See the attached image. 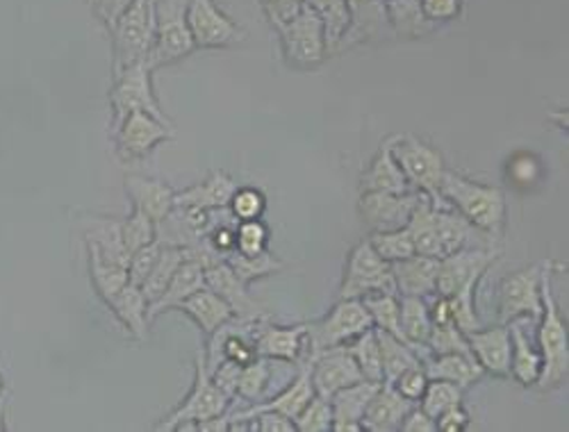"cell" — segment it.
Listing matches in <instances>:
<instances>
[{
  "instance_id": "cell-1",
  "label": "cell",
  "mask_w": 569,
  "mask_h": 432,
  "mask_svg": "<svg viewBox=\"0 0 569 432\" xmlns=\"http://www.w3.org/2000/svg\"><path fill=\"white\" fill-rule=\"evenodd\" d=\"M440 199L490 239H499L503 234L506 194L499 187L469 180L447 169L440 184Z\"/></svg>"
},
{
  "instance_id": "cell-2",
  "label": "cell",
  "mask_w": 569,
  "mask_h": 432,
  "mask_svg": "<svg viewBox=\"0 0 569 432\" xmlns=\"http://www.w3.org/2000/svg\"><path fill=\"white\" fill-rule=\"evenodd\" d=\"M553 275V262L542 264L540 275V297H542V314H540V328H538V344H540V358H542V371L538 378L536 390L551 392L560 385H565L569 378V342H567V323L560 317L558 301L553 297L551 287Z\"/></svg>"
},
{
  "instance_id": "cell-3",
  "label": "cell",
  "mask_w": 569,
  "mask_h": 432,
  "mask_svg": "<svg viewBox=\"0 0 569 432\" xmlns=\"http://www.w3.org/2000/svg\"><path fill=\"white\" fill-rule=\"evenodd\" d=\"M112 32V78L147 62L156 41V0H134L119 17Z\"/></svg>"
},
{
  "instance_id": "cell-4",
  "label": "cell",
  "mask_w": 569,
  "mask_h": 432,
  "mask_svg": "<svg viewBox=\"0 0 569 432\" xmlns=\"http://www.w3.org/2000/svg\"><path fill=\"white\" fill-rule=\"evenodd\" d=\"M392 155L401 167L410 189L419 194L440 201V184L445 178V160L431 143L417 139L415 134H395L390 137Z\"/></svg>"
},
{
  "instance_id": "cell-5",
  "label": "cell",
  "mask_w": 569,
  "mask_h": 432,
  "mask_svg": "<svg viewBox=\"0 0 569 432\" xmlns=\"http://www.w3.org/2000/svg\"><path fill=\"white\" fill-rule=\"evenodd\" d=\"M153 69L147 62H139L123 73H119L110 89V108H112V132L123 123L126 117L132 112H147L156 119H160L167 125H173L164 110L160 108L156 93H153V82H151Z\"/></svg>"
},
{
  "instance_id": "cell-6",
  "label": "cell",
  "mask_w": 569,
  "mask_h": 432,
  "mask_svg": "<svg viewBox=\"0 0 569 432\" xmlns=\"http://www.w3.org/2000/svg\"><path fill=\"white\" fill-rule=\"evenodd\" d=\"M369 328H373V323L365 303L358 299H340L321 321L308 325L310 360L328 349L347 346Z\"/></svg>"
},
{
  "instance_id": "cell-7",
  "label": "cell",
  "mask_w": 569,
  "mask_h": 432,
  "mask_svg": "<svg viewBox=\"0 0 569 432\" xmlns=\"http://www.w3.org/2000/svg\"><path fill=\"white\" fill-rule=\"evenodd\" d=\"M194 39L187 28V0H156V41L147 64H173L194 51Z\"/></svg>"
},
{
  "instance_id": "cell-8",
  "label": "cell",
  "mask_w": 569,
  "mask_h": 432,
  "mask_svg": "<svg viewBox=\"0 0 569 432\" xmlns=\"http://www.w3.org/2000/svg\"><path fill=\"white\" fill-rule=\"evenodd\" d=\"M232 399L226 396L217 385L208 371L206 355L199 351L197 355V375H194V388L184 399V403L171 412L162 423L156 425V430H184L194 428L197 423H203L208 419L226 414Z\"/></svg>"
},
{
  "instance_id": "cell-9",
  "label": "cell",
  "mask_w": 569,
  "mask_h": 432,
  "mask_svg": "<svg viewBox=\"0 0 569 432\" xmlns=\"http://www.w3.org/2000/svg\"><path fill=\"white\" fill-rule=\"evenodd\" d=\"M278 34L282 43V58L292 69H315L328 56L323 26L319 17L303 3L288 23L278 28Z\"/></svg>"
},
{
  "instance_id": "cell-10",
  "label": "cell",
  "mask_w": 569,
  "mask_h": 432,
  "mask_svg": "<svg viewBox=\"0 0 569 432\" xmlns=\"http://www.w3.org/2000/svg\"><path fill=\"white\" fill-rule=\"evenodd\" d=\"M376 292L397 294V284L392 275V264H388L381 255H378L367 239V242L356 244L353 251L349 253L345 280L340 287V299L362 301L365 297Z\"/></svg>"
},
{
  "instance_id": "cell-11",
  "label": "cell",
  "mask_w": 569,
  "mask_h": 432,
  "mask_svg": "<svg viewBox=\"0 0 569 432\" xmlns=\"http://www.w3.org/2000/svg\"><path fill=\"white\" fill-rule=\"evenodd\" d=\"M542 267H529L503 278L499 290V321L508 325L510 321H538L542 314L540 297Z\"/></svg>"
},
{
  "instance_id": "cell-12",
  "label": "cell",
  "mask_w": 569,
  "mask_h": 432,
  "mask_svg": "<svg viewBox=\"0 0 569 432\" xmlns=\"http://www.w3.org/2000/svg\"><path fill=\"white\" fill-rule=\"evenodd\" d=\"M187 28L197 48H226L247 39V32L234 26L214 0H187Z\"/></svg>"
},
{
  "instance_id": "cell-13",
  "label": "cell",
  "mask_w": 569,
  "mask_h": 432,
  "mask_svg": "<svg viewBox=\"0 0 569 432\" xmlns=\"http://www.w3.org/2000/svg\"><path fill=\"white\" fill-rule=\"evenodd\" d=\"M112 134L119 158L123 162H132L147 158L162 141L173 139L176 130L173 125H167L147 112H132Z\"/></svg>"
},
{
  "instance_id": "cell-14",
  "label": "cell",
  "mask_w": 569,
  "mask_h": 432,
  "mask_svg": "<svg viewBox=\"0 0 569 432\" xmlns=\"http://www.w3.org/2000/svg\"><path fill=\"white\" fill-rule=\"evenodd\" d=\"M419 201V191H403V194H392V191H365L360 194V217L373 232L401 230L408 225L415 205Z\"/></svg>"
},
{
  "instance_id": "cell-15",
  "label": "cell",
  "mask_w": 569,
  "mask_h": 432,
  "mask_svg": "<svg viewBox=\"0 0 569 432\" xmlns=\"http://www.w3.org/2000/svg\"><path fill=\"white\" fill-rule=\"evenodd\" d=\"M495 260L497 253L492 249H462L440 258L436 294L447 299L458 294L462 287L471 282H481L483 273L492 267Z\"/></svg>"
},
{
  "instance_id": "cell-16",
  "label": "cell",
  "mask_w": 569,
  "mask_h": 432,
  "mask_svg": "<svg viewBox=\"0 0 569 432\" xmlns=\"http://www.w3.org/2000/svg\"><path fill=\"white\" fill-rule=\"evenodd\" d=\"M253 346L260 358L282 360L292 364L310 362L308 346V325H262L260 321L253 328Z\"/></svg>"
},
{
  "instance_id": "cell-17",
  "label": "cell",
  "mask_w": 569,
  "mask_h": 432,
  "mask_svg": "<svg viewBox=\"0 0 569 432\" xmlns=\"http://www.w3.org/2000/svg\"><path fill=\"white\" fill-rule=\"evenodd\" d=\"M308 364H310V380H312L315 394L323 399H330L340 390L353 385V382L365 380L358 362L353 360L347 346L328 349L317 358H312Z\"/></svg>"
},
{
  "instance_id": "cell-18",
  "label": "cell",
  "mask_w": 569,
  "mask_h": 432,
  "mask_svg": "<svg viewBox=\"0 0 569 432\" xmlns=\"http://www.w3.org/2000/svg\"><path fill=\"white\" fill-rule=\"evenodd\" d=\"M347 6L351 21L342 41L338 43V51L381 39L392 32L388 17V0H347Z\"/></svg>"
},
{
  "instance_id": "cell-19",
  "label": "cell",
  "mask_w": 569,
  "mask_h": 432,
  "mask_svg": "<svg viewBox=\"0 0 569 432\" xmlns=\"http://www.w3.org/2000/svg\"><path fill=\"white\" fill-rule=\"evenodd\" d=\"M206 287L217 292L240 319H258L262 317L260 305L249 297L247 282L237 275L226 260L217 258L206 264Z\"/></svg>"
},
{
  "instance_id": "cell-20",
  "label": "cell",
  "mask_w": 569,
  "mask_h": 432,
  "mask_svg": "<svg viewBox=\"0 0 569 432\" xmlns=\"http://www.w3.org/2000/svg\"><path fill=\"white\" fill-rule=\"evenodd\" d=\"M469 351L481 364L486 373L506 378L510 375V330L508 325H495V328H479L467 334Z\"/></svg>"
},
{
  "instance_id": "cell-21",
  "label": "cell",
  "mask_w": 569,
  "mask_h": 432,
  "mask_svg": "<svg viewBox=\"0 0 569 432\" xmlns=\"http://www.w3.org/2000/svg\"><path fill=\"white\" fill-rule=\"evenodd\" d=\"M206 287V262L199 258V253L194 249H189L187 260L180 264V269L176 271L173 280L169 282V287L164 290V294L149 305V319H158L162 312L169 310H178V305L192 297L194 292L203 290Z\"/></svg>"
},
{
  "instance_id": "cell-22",
  "label": "cell",
  "mask_w": 569,
  "mask_h": 432,
  "mask_svg": "<svg viewBox=\"0 0 569 432\" xmlns=\"http://www.w3.org/2000/svg\"><path fill=\"white\" fill-rule=\"evenodd\" d=\"M438 258L429 255H410L401 262L392 264V275L399 297H419L433 299L436 297V280H438Z\"/></svg>"
},
{
  "instance_id": "cell-23",
  "label": "cell",
  "mask_w": 569,
  "mask_h": 432,
  "mask_svg": "<svg viewBox=\"0 0 569 432\" xmlns=\"http://www.w3.org/2000/svg\"><path fill=\"white\" fill-rule=\"evenodd\" d=\"M381 388L378 382L360 380L353 382V385L340 390L338 394L330 396V405H333V428L336 432H365L362 428V416L373 399L376 390Z\"/></svg>"
},
{
  "instance_id": "cell-24",
  "label": "cell",
  "mask_w": 569,
  "mask_h": 432,
  "mask_svg": "<svg viewBox=\"0 0 569 432\" xmlns=\"http://www.w3.org/2000/svg\"><path fill=\"white\" fill-rule=\"evenodd\" d=\"M237 191V182L223 173L214 171L203 182L176 191V208H197V210H223L230 205V199Z\"/></svg>"
},
{
  "instance_id": "cell-25",
  "label": "cell",
  "mask_w": 569,
  "mask_h": 432,
  "mask_svg": "<svg viewBox=\"0 0 569 432\" xmlns=\"http://www.w3.org/2000/svg\"><path fill=\"white\" fill-rule=\"evenodd\" d=\"M126 191L132 199V208L147 212L156 223L164 221L176 210V189L162 180L130 175L126 178Z\"/></svg>"
},
{
  "instance_id": "cell-26",
  "label": "cell",
  "mask_w": 569,
  "mask_h": 432,
  "mask_svg": "<svg viewBox=\"0 0 569 432\" xmlns=\"http://www.w3.org/2000/svg\"><path fill=\"white\" fill-rule=\"evenodd\" d=\"M412 408L415 403L406 401L392 385H381L365 410L362 428L371 432H395Z\"/></svg>"
},
{
  "instance_id": "cell-27",
  "label": "cell",
  "mask_w": 569,
  "mask_h": 432,
  "mask_svg": "<svg viewBox=\"0 0 569 432\" xmlns=\"http://www.w3.org/2000/svg\"><path fill=\"white\" fill-rule=\"evenodd\" d=\"M365 191H392V194L415 191V189H410L401 167L397 164V160L392 155L390 139H386L381 143V149L376 151V155L371 158L369 167L365 169V173L360 178V194H365Z\"/></svg>"
},
{
  "instance_id": "cell-28",
  "label": "cell",
  "mask_w": 569,
  "mask_h": 432,
  "mask_svg": "<svg viewBox=\"0 0 569 432\" xmlns=\"http://www.w3.org/2000/svg\"><path fill=\"white\" fill-rule=\"evenodd\" d=\"M510 375L519 382L521 388H536L542 371L540 351L531 344L529 334L521 328L519 321H510Z\"/></svg>"
},
{
  "instance_id": "cell-29",
  "label": "cell",
  "mask_w": 569,
  "mask_h": 432,
  "mask_svg": "<svg viewBox=\"0 0 569 432\" xmlns=\"http://www.w3.org/2000/svg\"><path fill=\"white\" fill-rule=\"evenodd\" d=\"M112 314L121 321V325L132 334L134 340L144 342L149 338V301L137 284H126L123 290L108 303Z\"/></svg>"
},
{
  "instance_id": "cell-30",
  "label": "cell",
  "mask_w": 569,
  "mask_h": 432,
  "mask_svg": "<svg viewBox=\"0 0 569 432\" xmlns=\"http://www.w3.org/2000/svg\"><path fill=\"white\" fill-rule=\"evenodd\" d=\"M423 371L429 375V380L453 382V385H458L460 390L471 388L473 382H479L486 373L481 364L473 360V355H467V353L431 355L429 360H423Z\"/></svg>"
},
{
  "instance_id": "cell-31",
  "label": "cell",
  "mask_w": 569,
  "mask_h": 432,
  "mask_svg": "<svg viewBox=\"0 0 569 432\" xmlns=\"http://www.w3.org/2000/svg\"><path fill=\"white\" fill-rule=\"evenodd\" d=\"M178 310L184 312L187 317H192L197 321V325L208 334V338L210 334H214L221 325H226L228 321L234 319L232 308L217 292H212L210 287H203V290L184 299L178 305Z\"/></svg>"
},
{
  "instance_id": "cell-32",
  "label": "cell",
  "mask_w": 569,
  "mask_h": 432,
  "mask_svg": "<svg viewBox=\"0 0 569 432\" xmlns=\"http://www.w3.org/2000/svg\"><path fill=\"white\" fill-rule=\"evenodd\" d=\"M401 299V332L403 340L419 353L421 360L429 355V334L433 328L429 301L419 297H399Z\"/></svg>"
},
{
  "instance_id": "cell-33",
  "label": "cell",
  "mask_w": 569,
  "mask_h": 432,
  "mask_svg": "<svg viewBox=\"0 0 569 432\" xmlns=\"http://www.w3.org/2000/svg\"><path fill=\"white\" fill-rule=\"evenodd\" d=\"M87 249L97 251L106 262L119 264L128 269L130 253L126 251L123 237H121V221L112 219H91L84 230Z\"/></svg>"
},
{
  "instance_id": "cell-34",
  "label": "cell",
  "mask_w": 569,
  "mask_h": 432,
  "mask_svg": "<svg viewBox=\"0 0 569 432\" xmlns=\"http://www.w3.org/2000/svg\"><path fill=\"white\" fill-rule=\"evenodd\" d=\"M376 330L378 346H381V362H383V385H392V382L408 369L421 366L423 360L419 353L403 340L395 338V334L386 330Z\"/></svg>"
},
{
  "instance_id": "cell-35",
  "label": "cell",
  "mask_w": 569,
  "mask_h": 432,
  "mask_svg": "<svg viewBox=\"0 0 569 432\" xmlns=\"http://www.w3.org/2000/svg\"><path fill=\"white\" fill-rule=\"evenodd\" d=\"M301 3L319 17V21L323 26L328 53H336L338 43L342 41L345 32L349 28V21H351L347 0H301Z\"/></svg>"
},
{
  "instance_id": "cell-36",
  "label": "cell",
  "mask_w": 569,
  "mask_h": 432,
  "mask_svg": "<svg viewBox=\"0 0 569 432\" xmlns=\"http://www.w3.org/2000/svg\"><path fill=\"white\" fill-rule=\"evenodd\" d=\"M388 17L392 32L406 39L426 37L438 28L423 17L419 0H388Z\"/></svg>"
},
{
  "instance_id": "cell-37",
  "label": "cell",
  "mask_w": 569,
  "mask_h": 432,
  "mask_svg": "<svg viewBox=\"0 0 569 432\" xmlns=\"http://www.w3.org/2000/svg\"><path fill=\"white\" fill-rule=\"evenodd\" d=\"M187 255H189V249H180V247H164L162 249L160 260L156 262L153 271L149 273V278L141 282V287H139V290L144 292L149 305L156 303L164 294V290L169 287V282L173 280V275L180 269V264L187 260Z\"/></svg>"
},
{
  "instance_id": "cell-38",
  "label": "cell",
  "mask_w": 569,
  "mask_h": 432,
  "mask_svg": "<svg viewBox=\"0 0 569 432\" xmlns=\"http://www.w3.org/2000/svg\"><path fill=\"white\" fill-rule=\"evenodd\" d=\"M373 328L378 330H386L395 338L403 340V332H401V299L395 292H376L362 299ZM406 342V340H403Z\"/></svg>"
},
{
  "instance_id": "cell-39",
  "label": "cell",
  "mask_w": 569,
  "mask_h": 432,
  "mask_svg": "<svg viewBox=\"0 0 569 432\" xmlns=\"http://www.w3.org/2000/svg\"><path fill=\"white\" fill-rule=\"evenodd\" d=\"M89 251V273H91V282H93V290L99 292V297L110 303L123 287L130 282L128 280V269L106 262L97 251L87 249Z\"/></svg>"
},
{
  "instance_id": "cell-40",
  "label": "cell",
  "mask_w": 569,
  "mask_h": 432,
  "mask_svg": "<svg viewBox=\"0 0 569 432\" xmlns=\"http://www.w3.org/2000/svg\"><path fill=\"white\" fill-rule=\"evenodd\" d=\"M347 349L358 362L362 378L383 385V362H381V346H378V340H376V330L373 328L365 330L353 342L347 344Z\"/></svg>"
},
{
  "instance_id": "cell-41",
  "label": "cell",
  "mask_w": 569,
  "mask_h": 432,
  "mask_svg": "<svg viewBox=\"0 0 569 432\" xmlns=\"http://www.w3.org/2000/svg\"><path fill=\"white\" fill-rule=\"evenodd\" d=\"M271 378H273V360L258 355L253 362L242 366L240 380H237L234 399L240 396V399H247L251 403L262 401L264 392L271 385Z\"/></svg>"
},
{
  "instance_id": "cell-42",
  "label": "cell",
  "mask_w": 569,
  "mask_h": 432,
  "mask_svg": "<svg viewBox=\"0 0 569 432\" xmlns=\"http://www.w3.org/2000/svg\"><path fill=\"white\" fill-rule=\"evenodd\" d=\"M477 287L479 282H471L467 287H462V290L453 297H442L447 301V310H449V321L462 330L465 334L479 330L481 328V319L477 314Z\"/></svg>"
},
{
  "instance_id": "cell-43",
  "label": "cell",
  "mask_w": 569,
  "mask_h": 432,
  "mask_svg": "<svg viewBox=\"0 0 569 432\" xmlns=\"http://www.w3.org/2000/svg\"><path fill=\"white\" fill-rule=\"evenodd\" d=\"M121 237H123L126 251L132 255L134 251L156 242L158 223L147 212H141L139 208H132V214L126 221H121Z\"/></svg>"
},
{
  "instance_id": "cell-44",
  "label": "cell",
  "mask_w": 569,
  "mask_h": 432,
  "mask_svg": "<svg viewBox=\"0 0 569 432\" xmlns=\"http://www.w3.org/2000/svg\"><path fill=\"white\" fill-rule=\"evenodd\" d=\"M456 405H462V390L458 385L445 380H429V385H426V392L419 401V408L426 414L431 419H438L440 414Z\"/></svg>"
},
{
  "instance_id": "cell-45",
  "label": "cell",
  "mask_w": 569,
  "mask_h": 432,
  "mask_svg": "<svg viewBox=\"0 0 569 432\" xmlns=\"http://www.w3.org/2000/svg\"><path fill=\"white\" fill-rule=\"evenodd\" d=\"M223 260L228 262V267H230L237 275H240L247 284L253 282V280H260V278H264V275L278 273V271L284 267V264H282L278 258H273L269 251H264V253H260V255H256V258H247V255H240L237 251H230Z\"/></svg>"
},
{
  "instance_id": "cell-46",
  "label": "cell",
  "mask_w": 569,
  "mask_h": 432,
  "mask_svg": "<svg viewBox=\"0 0 569 432\" xmlns=\"http://www.w3.org/2000/svg\"><path fill=\"white\" fill-rule=\"evenodd\" d=\"M369 244L388 264H395V262H401V260L415 255L412 239L406 228L388 230V232H373L369 237Z\"/></svg>"
},
{
  "instance_id": "cell-47",
  "label": "cell",
  "mask_w": 569,
  "mask_h": 432,
  "mask_svg": "<svg viewBox=\"0 0 569 432\" xmlns=\"http://www.w3.org/2000/svg\"><path fill=\"white\" fill-rule=\"evenodd\" d=\"M426 349H429V355H447V353L471 355L467 334L458 330L453 323H433Z\"/></svg>"
},
{
  "instance_id": "cell-48",
  "label": "cell",
  "mask_w": 569,
  "mask_h": 432,
  "mask_svg": "<svg viewBox=\"0 0 569 432\" xmlns=\"http://www.w3.org/2000/svg\"><path fill=\"white\" fill-rule=\"evenodd\" d=\"M295 428L299 432H328L333 428V405H330L328 399L315 394L295 419Z\"/></svg>"
},
{
  "instance_id": "cell-49",
  "label": "cell",
  "mask_w": 569,
  "mask_h": 432,
  "mask_svg": "<svg viewBox=\"0 0 569 432\" xmlns=\"http://www.w3.org/2000/svg\"><path fill=\"white\" fill-rule=\"evenodd\" d=\"M269 242V230L267 225L256 219V221H240L237 223V237H234V251L247 258H256L267 251Z\"/></svg>"
},
{
  "instance_id": "cell-50",
  "label": "cell",
  "mask_w": 569,
  "mask_h": 432,
  "mask_svg": "<svg viewBox=\"0 0 569 432\" xmlns=\"http://www.w3.org/2000/svg\"><path fill=\"white\" fill-rule=\"evenodd\" d=\"M228 210L237 221H256L262 219L267 210V199L256 187H237Z\"/></svg>"
},
{
  "instance_id": "cell-51",
  "label": "cell",
  "mask_w": 569,
  "mask_h": 432,
  "mask_svg": "<svg viewBox=\"0 0 569 432\" xmlns=\"http://www.w3.org/2000/svg\"><path fill=\"white\" fill-rule=\"evenodd\" d=\"M162 249H164V247L156 239V242H151L149 247L139 249V251H134V253L130 255V262H128V280H130V284L141 287V282H144V280L149 278V273L153 271L156 262L160 260Z\"/></svg>"
},
{
  "instance_id": "cell-52",
  "label": "cell",
  "mask_w": 569,
  "mask_h": 432,
  "mask_svg": "<svg viewBox=\"0 0 569 432\" xmlns=\"http://www.w3.org/2000/svg\"><path fill=\"white\" fill-rule=\"evenodd\" d=\"M426 385H429V375H426L423 371V364L421 366H412L408 371H403L395 382L392 388L410 403L419 405L423 392H426Z\"/></svg>"
},
{
  "instance_id": "cell-53",
  "label": "cell",
  "mask_w": 569,
  "mask_h": 432,
  "mask_svg": "<svg viewBox=\"0 0 569 432\" xmlns=\"http://www.w3.org/2000/svg\"><path fill=\"white\" fill-rule=\"evenodd\" d=\"M508 178L515 187L529 189L540 178V162L529 153H517L508 160Z\"/></svg>"
},
{
  "instance_id": "cell-54",
  "label": "cell",
  "mask_w": 569,
  "mask_h": 432,
  "mask_svg": "<svg viewBox=\"0 0 569 432\" xmlns=\"http://www.w3.org/2000/svg\"><path fill=\"white\" fill-rule=\"evenodd\" d=\"M240 373H242V364H237L234 360H228L223 358L212 371V380L214 385L230 399H234V392H237V380H240Z\"/></svg>"
},
{
  "instance_id": "cell-55",
  "label": "cell",
  "mask_w": 569,
  "mask_h": 432,
  "mask_svg": "<svg viewBox=\"0 0 569 432\" xmlns=\"http://www.w3.org/2000/svg\"><path fill=\"white\" fill-rule=\"evenodd\" d=\"M423 17L431 23H447L460 14L462 0H419Z\"/></svg>"
},
{
  "instance_id": "cell-56",
  "label": "cell",
  "mask_w": 569,
  "mask_h": 432,
  "mask_svg": "<svg viewBox=\"0 0 569 432\" xmlns=\"http://www.w3.org/2000/svg\"><path fill=\"white\" fill-rule=\"evenodd\" d=\"M262 12L269 19V23L278 30L280 26L288 23L301 8V0H260Z\"/></svg>"
},
{
  "instance_id": "cell-57",
  "label": "cell",
  "mask_w": 569,
  "mask_h": 432,
  "mask_svg": "<svg viewBox=\"0 0 569 432\" xmlns=\"http://www.w3.org/2000/svg\"><path fill=\"white\" fill-rule=\"evenodd\" d=\"M242 423H249V430H256V432H292V430H297L292 419L282 416L278 412H258Z\"/></svg>"
},
{
  "instance_id": "cell-58",
  "label": "cell",
  "mask_w": 569,
  "mask_h": 432,
  "mask_svg": "<svg viewBox=\"0 0 569 432\" xmlns=\"http://www.w3.org/2000/svg\"><path fill=\"white\" fill-rule=\"evenodd\" d=\"M399 430L401 432H438V425H436V419H431L419 405H415L401 421Z\"/></svg>"
},
{
  "instance_id": "cell-59",
  "label": "cell",
  "mask_w": 569,
  "mask_h": 432,
  "mask_svg": "<svg viewBox=\"0 0 569 432\" xmlns=\"http://www.w3.org/2000/svg\"><path fill=\"white\" fill-rule=\"evenodd\" d=\"M469 423H471V419L462 405H456L436 419V425L442 432H462L469 428Z\"/></svg>"
},
{
  "instance_id": "cell-60",
  "label": "cell",
  "mask_w": 569,
  "mask_h": 432,
  "mask_svg": "<svg viewBox=\"0 0 569 432\" xmlns=\"http://www.w3.org/2000/svg\"><path fill=\"white\" fill-rule=\"evenodd\" d=\"M134 3V0H97V12L103 19V23L112 30L119 17Z\"/></svg>"
},
{
  "instance_id": "cell-61",
  "label": "cell",
  "mask_w": 569,
  "mask_h": 432,
  "mask_svg": "<svg viewBox=\"0 0 569 432\" xmlns=\"http://www.w3.org/2000/svg\"><path fill=\"white\" fill-rule=\"evenodd\" d=\"M0 394H3V375H0ZM0 428H3V425H0Z\"/></svg>"
}]
</instances>
